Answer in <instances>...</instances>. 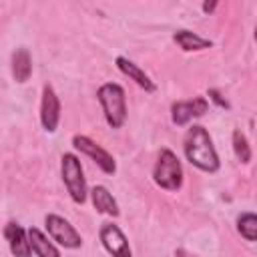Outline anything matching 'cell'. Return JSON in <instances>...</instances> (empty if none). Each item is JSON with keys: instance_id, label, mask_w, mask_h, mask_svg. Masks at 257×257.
I'll use <instances>...</instances> for the list:
<instances>
[{"instance_id": "cell-1", "label": "cell", "mask_w": 257, "mask_h": 257, "mask_svg": "<svg viewBox=\"0 0 257 257\" xmlns=\"http://www.w3.org/2000/svg\"><path fill=\"white\" fill-rule=\"evenodd\" d=\"M183 149H185L187 161L193 167H197L199 171H205V173H217L219 171L221 163H219L217 151H215L213 141H211L205 126H201V124L189 126V131L185 135Z\"/></svg>"}, {"instance_id": "cell-2", "label": "cell", "mask_w": 257, "mask_h": 257, "mask_svg": "<svg viewBox=\"0 0 257 257\" xmlns=\"http://www.w3.org/2000/svg\"><path fill=\"white\" fill-rule=\"evenodd\" d=\"M96 98L102 106L104 118L110 128H120L126 120V98L124 90L116 82H104L96 90Z\"/></svg>"}, {"instance_id": "cell-3", "label": "cell", "mask_w": 257, "mask_h": 257, "mask_svg": "<svg viewBox=\"0 0 257 257\" xmlns=\"http://www.w3.org/2000/svg\"><path fill=\"white\" fill-rule=\"evenodd\" d=\"M153 179L155 183L165 189V191H177L183 185V167L181 161L177 159V155L171 149H163L155 169H153Z\"/></svg>"}, {"instance_id": "cell-4", "label": "cell", "mask_w": 257, "mask_h": 257, "mask_svg": "<svg viewBox=\"0 0 257 257\" xmlns=\"http://www.w3.org/2000/svg\"><path fill=\"white\" fill-rule=\"evenodd\" d=\"M60 173H62V181H64V187H66L70 199L76 205H82L86 201L88 193H86V181L82 175L80 159L72 153H64L60 159Z\"/></svg>"}, {"instance_id": "cell-5", "label": "cell", "mask_w": 257, "mask_h": 257, "mask_svg": "<svg viewBox=\"0 0 257 257\" xmlns=\"http://www.w3.org/2000/svg\"><path fill=\"white\" fill-rule=\"evenodd\" d=\"M44 225H46V231L52 237V241H56L64 249H78L82 245V239H80L78 231L66 219H62L60 215H54V213L46 215Z\"/></svg>"}, {"instance_id": "cell-6", "label": "cell", "mask_w": 257, "mask_h": 257, "mask_svg": "<svg viewBox=\"0 0 257 257\" xmlns=\"http://www.w3.org/2000/svg\"><path fill=\"white\" fill-rule=\"evenodd\" d=\"M72 145H74V149H78L80 153H84L86 157H90V159L102 169V173H106V175H114V171H116V163H114L112 155H108L100 145H96L94 141H90V139L84 137V135H74Z\"/></svg>"}, {"instance_id": "cell-7", "label": "cell", "mask_w": 257, "mask_h": 257, "mask_svg": "<svg viewBox=\"0 0 257 257\" xmlns=\"http://www.w3.org/2000/svg\"><path fill=\"white\" fill-rule=\"evenodd\" d=\"M209 110V102L205 96H195L191 100H179L171 106V116L177 126H185L191 118H199Z\"/></svg>"}, {"instance_id": "cell-8", "label": "cell", "mask_w": 257, "mask_h": 257, "mask_svg": "<svg viewBox=\"0 0 257 257\" xmlns=\"http://www.w3.org/2000/svg\"><path fill=\"white\" fill-rule=\"evenodd\" d=\"M100 243L102 247L112 255V257H133L131 253V247H128V241L124 237V233L118 229V225L114 223H104L100 227Z\"/></svg>"}, {"instance_id": "cell-9", "label": "cell", "mask_w": 257, "mask_h": 257, "mask_svg": "<svg viewBox=\"0 0 257 257\" xmlns=\"http://www.w3.org/2000/svg\"><path fill=\"white\" fill-rule=\"evenodd\" d=\"M60 120V100L50 84H44L42 88V102H40V122L44 131L54 133Z\"/></svg>"}, {"instance_id": "cell-10", "label": "cell", "mask_w": 257, "mask_h": 257, "mask_svg": "<svg viewBox=\"0 0 257 257\" xmlns=\"http://www.w3.org/2000/svg\"><path fill=\"white\" fill-rule=\"evenodd\" d=\"M4 239L8 241V247L14 257H30L32 247L28 239V231H24L18 223H6L4 227Z\"/></svg>"}, {"instance_id": "cell-11", "label": "cell", "mask_w": 257, "mask_h": 257, "mask_svg": "<svg viewBox=\"0 0 257 257\" xmlns=\"http://www.w3.org/2000/svg\"><path fill=\"white\" fill-rule=\"evenodd\" d=\"M116 66H118V70L122 72V74H126L131 80H135L141 88H145L147 92H155L157 90V84L149 78V74L145 72V70H141L133 60H128V58H124V56H116Z\"/></svg>"}, {"instance_id": "cell-12", "label": "cell", "mask_w": 257, "mask_h": 257, "mask_svg": "<svg viewBox=\"0 0 257 257\" xmlns=\"http://www.w3.org/2000/svg\"><path fill=\"white\" fill-rule=\"evenodd\" d=\"M90 201H92V207L98 213H104V215H110V217H118V205H116L112 193L106 187L94 185L90 189Z\"/></svg>"}, {"instance_id": "cell-13", "label": "cell", "mask_w": 257, "mask_h": 257, "mask_svg": "<svg viewBox=\"0 0 257 257\" xmlns=\"http://www.w3.org/2000/svg\"><path fill=\"white\" fill-rule=\"evenodd\" d=\"M28 239H30L32 253L36 257H60V251L52 245V241H48V237L40 229L30 227L28 229Z\"/></svg>"}, {"instance_id": "cell-14", "label": "cell", "mask_w": 257, "mask_h": 257, "mask_svg": "<svg viewBox=\"0 0 257 257\" xmlns=\"http://www.w3.org/2000/svg\"><path fill=\"white\" fill-rule=\"evenodd\" d=\"M173 40L179 44L181 50L185 52H191V50H205V48H211V40L209 38H203L191 30H177L173 34Z\"/></svg>"}, {"instance_id": "cell-15", "label": "cell", "mask_w": 257, "mask_h": 257, "mask_svg": "<svg viewBox=\"0 0 257 257\" xmlns=\"http://www.w3.org/2000/svg\"><path fill=\"white\" fill-rule=\"evenodd\" d=\"M12 74L16 82H26L32 74V58L26 48H16L12 54Z\"/></svg>"}, {"instance_id": "cell-16", "label": "cell", "mask_w": 257, "mask_h": 257, "mask_svg": "<svg viewBox=\"0 0 257 257\" xmlns=\"http://www.w3.org/2000/svg\"><path fill=\"white\" fill-rule=\"evenodd\" d=\"M237 229L243 239L257 241V215L255 213H243L237 219Z\"/></svg>"}, {"instance_id": "cell-17", "label": "cell", "mask_w": 257, "mask_h": 257, "mask_svg": "<svg viewBox=\"0 0 257 257\" xmlns=\"http://www.w3.org/2000/svg\"><path fill=\"white\" fill-rule=\"evenodd\" d=\"M233 151H235V157L241 163H249L251 161V147H249L245 135L239 128L233 131Z\"/></svg>"}, {"instance_id": "cell-18", "label": "cell", "mask_w": 257, "mask_h": 257, "mask_svg": "<svg viewBox=\"0 0 257 257\" xmlns=\"http://www.w3.org/2000/svg\"><path fill=\"white\" fill-rule=\"evenodd\" d=\"M207 94H209V100H213L219 108H225V110H229V108H231L229 100H227V98H225L217 88H209V92H207Z\"/></svg>"}, {"instance_id": "cell-19", "label": "cell", "mask_w": 257, "mask_h": 257, "mask_svg": "<svg viewBox=\"0 0 257 257\" xmlns=\"http://www.w3.org/2000/svg\"><path fill=\"white\" fill-rule=\"evenodd\" d=\"M215 8H217V2H205V4H203V12H207V14L213 12Z\"/></svg>"}, {"instance_id": "cell-20", "label": "cell", "mask_w": 257, "mask_h": 257, "mask_svg": "<svg viewBox=\"0 0 257 257\" xmlns=\"http://www.w3.org/2000/svg\"><path fill=\"white\" fill-rule=\"evenodd\" d=\"M255 42H257V26H255Z\"/></svg>"}]
</instances>
